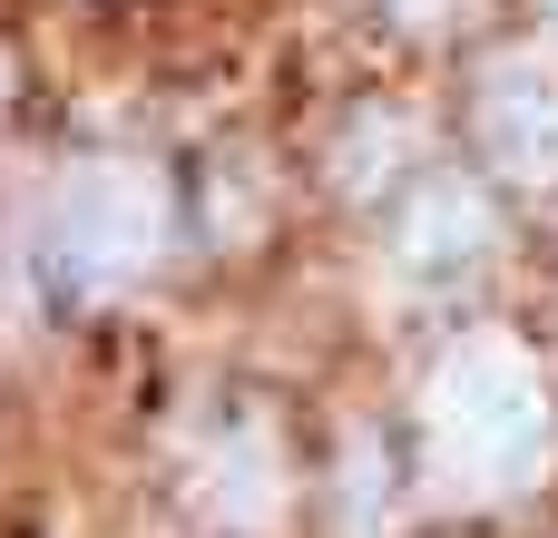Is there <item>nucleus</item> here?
<instances>
[{"mask_svg":"<svg viewBox=\"0 0 558 538\" xmlns=\"http://www.w3.org/2000/svg\"><path fill=\"white\" fill-rule=\"evenodd\" d=\"M549 451V372L520 333L471 323L441 343L422 382V461L451 500H500L539 470Z\"/></svg>","mask_w":558,"mask_h":538,"instance_id":"nucleus-1","label":"nucleus"},{"mask_svg":"<svg viewBox=\"0 0 558 538\" xmlns=\"http://www.w3.org/2000/svg\"><path fill=\"white\" fill-rule=\"evenodd\" d=\"M177 235V196L147 157H78L49 176L39 206V274L69 304H118L167 265Z\"/></svg>","mask_w":558,"mask_h":538,"instance_id":"nucleus-2","label":"nucleus"},{"mask_svg":"<svg viewBox=\"0 0 558 538\" xmlns=\"http://www.w3.org/2000/svg\"><path fill=\"white\" fill-rule=\"evenodd\" d=\"M471 137L510 186L549 196L558 186V59L549 49H490V69L471 88Z\"/></svg>","mask_w":558,"mask_h":538,"instance_id":"nucleus-3","label":"nucleus"},{"mask_svg":"<svg viewBox=\"0 0 558 538\" xmlns=\"http://www.w3.org/2000/svg\"><path fill=\"white\" fill-rule=\"evenodd\" d=\"M490 245H500V216H490V186H471V176H422L392 216V265L422 284L490 265Z\"/></svg>","mask_w":558,"mask_h":538,"instance_id":"nucleus-4","label":"nucleus"},{"mask_svg":"<svg viewBox=\"0 0 558 538\" xmlns=\"http://www.w3.org/2000/svg\"><path fill=\"white\" fill-rule=\"evenodd\" d=\"M196 510L216 519V529L255 538L284 519V461H275V421L265 412H235L216 441H206V461H196Z\"/></svg>","mask_w":558,"mask_h":538,"instance_id":"nucleus-5","label":"nucleus"},{"mask_svg":"<svg viewBox=\"0 0 558 538\" xmlns=\"http://www.w3.org/2000/svg\"><path fill=\"white\" fill-rule=\"evenodd\" d=\"M412 137H422V118L412 108H363L353 127H343V186L353 196H373V167L392 176V167H412Z\"/></svg>","mask_w":558,"mask_h":538,"instance_id":"nucleus-6","label":"nucleus"},{"mask_svg":"<svg viewBox=\"0 0 558 538\" xmlns=\"http://www.w3.org/2000/svg\"><path fill=\"white\" fill-rule=\"evenodd\" d=\"M412 10H441V0H412Z\"/></svg>","mask_w":558,"mask_h":538,"instance_id":"nucleus-7","label":"nucleus"},{"mask_svg":"<svg viewBox=\"0 0 558 538\" xmlns=\"http://www.w3.org/2000/svg\"><path fill=\"white\" fill-rule=\"evenodd\" d=\"M549 10H558V0H549Z\"/></svg>","mask_w":558,"mask_h":538,"instance_id":"nucleus-8","label":"nucleus"}]
</instances>
